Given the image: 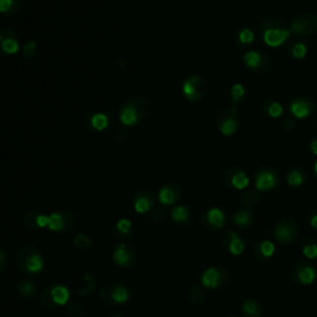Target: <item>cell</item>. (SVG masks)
Listing matches in <instances>:
<instances>
[{"instance_id":"1","label":"cell","mask_w":317,"mask_h":317,"mask_svg":"<svg viewBox=\"0 0 317 317\" xmlns=\"http://www.w3.org/2000/svg\"><path fill=\"white\" fill-rule=\"evenodd\" d=\"M259 34L268 46L278 47L288 40L290 30L279 18L267 16L259 23Z\"/></svg>"},{"instance_id":"2","label":"cell","mask_w":317,"mask_h":317,"mask_svg":"<svg viewBox=\"0 0 317 317\" xmlns=\"http://www.w3.org/2000/svg\"><path fill=\"white\" fill-rule=\"evenodd\" d=\"M16 264L19 269L25 274H39L42 272L45 267V260L42 258V254L35 246H24L18 254Z\"/></svg>"},{"instance_id":"3","label":"cell","mask_w":317,"mask_h":317,"mask_svg":"<svg viewBox=\"0 0 317 317\" xmlns=\"http://www.w3.org/2000/svg\"><path fill=\"white\" fill-rule=\"evenodd\" d=\"M290 32L300 36H311L317 34V14L303 13L295 16L289 25Z\"/></svg>"},{"instance_id":"4","label":"cell","mask_w":317,"mask_h":317,"mask_svg":"<svg viewBox=\"0 0 317 317\" xmlns=\"http://www.w3.org/2000/svg\"><path fill=\"white\" fill-rule=\"evenodd\" d=\"M243 64L251 72L259 73V75L267 73L273 66L272 58L260 50H250L245 52L243 55Z\"/></svg>"},{"instance_id":"5","label":"cell","mask_w":317,"mask_h":317,"mask_svg":"<svg viewBox=\"0 0 317 317\" xmlns=\"http://www.w3.org/2000/svg\"><path fill=\"white\" fill-rule=\"evenodd\" d=\"M217 128H218L221 134L226 135V137H231L237 132L239 128V115H238V110L234 107L227 108V109L222 110L216 119Z\"/></svg>"},{"instance_id":"6","label":"cell","mask_w":317,"mask_h":317,"mask_svg":"<svg viewBox=\"0 0 317 317\" xmlns=\"http://www.w3.org/2000/svg\"><path fill=\"white\" fill-rule=\"evenodd\" d=\"M76 224V216L71 211L51 213L48 216L47 227L53 232H69Z\"/></svg>"},{"instance_id":"7","label":"cell","mask_w":317,"mask_h":317,"mask_svg":"<svg viewBox=\"0 0 317 317\" xmlns=\"http://www.w3.org/2000/svg\"><path fill=\"white\" fill-rule=\"evenodd\" d=\"M254 183L258 191H270L278 186V172L272 166H262L256 173Z\"/></svg>"},{"instance_id":"8","label":"cell","mask_w":317,"mask_h":317,"mask_svg":"<svg viewBox=\"0 0 317 317\" xmlns=\"http://www.w3.org/2000/svg\"><path fill=\"white\" fill-rule=\"evenodd\" d=\"M222 178L227 186L235 189H244L249 185V177L246 176L245 171L237 166H231L224 170L222 173Z\"/></svg>"},{"instance_id":"9","label":"cell","mask_w":317,"mask_h":317,"mask_svg":"<svg viewBox=\"0 0 317 317\" xmlns=\"http://www.w3.org/2000/svg\"><path fill=\"white\" fill-rule=\"evenodd\" d=\"M315 110V102L308 96H299L292 99L289 104V112L295 118L305 119Z\"/></svg>"},{"instance_id":"10","label":"cell","mask_w":317,"mask_h":317,"mask_svg":"<svg viewBox=\"0 0 317 317\" xmlns=\"http://www.w3.org/2000/svg\"><path fill=\"white\" fill-rule=\"evenodd\" d=\"M205 92V81L199 75L188 77L182 85V93L189 102H199Z\"/></svg>"},{"instance_id":"11","label":"cell","mask_w":317,"mask_h":317,"mask_svg":"<svg viewBox=\"0 0 317 317\" xmlns=\"http://www.w3.org/2000/svg\"><path fill=\"white\" fill-rule=\"evenodd\" d=\"M113 260L119 267H130L137 260V251L128 243H120L113 251Z\"/></svg>"},{"instance_id":"12","label":"cell","mask_w":317,"mask_h":317,"mask_svg":"<svg viewBox=\"0 0 317 317\" xmlns=\"http://www.w3.org/2000/svg\"><path fill=\"white\" fill-rule=\"evenodd\" d=\"M16 34L12 29H3L0 31V51L7 55H14L19 51V42L15 39Z\"/></svg>"},{"instance_id":"13","label":"cell","mask_w":317,"mask_h":317,"mask_svg":"<svg viewBox=\"0 0 317 317\" xmlns=\"http://www.w3.org/2000/svg\"><path fill=\"white\" fill-rule=\"evenodd\" d=\"M224 223H226V216L223 211L219 208H211L202 216V224L207 228L210 227V228L219 229L224 226Z\"/></svg>"},{"instance_id":"14","label":"cell","mask_w":317,"mask_h":317,"mask_svg":"<svg viewBox=\"0 0 317 317\" xmlns=\"http://www.w3.org/2000/svg\"><path fill=\"white\" fill-rule=\"evenodd\" d=\"M155 206V197L149 191H140L134 197V210L138 213H146Z\"/></svg>"},{"instance_id":"15","label":"cell","mask_w":317,"mask_h":317,"mask_svg":"<svg viewBox=\"0 0 317 317\" xmlns=\"http://www.w3.org/2000/svg\"><path fill=\"white\" fill-rule=\"evenodd\" d=\"M274 234L279 242L283 243V244H286V243H290L291 240H294L295 234H296V229H295V227L290 222L283 221L275 226Z\"/></svg>"},{"instance_id":"16","label":"cell","mask_w":317,"mask_h":317,"mask_svg":"<svg viewBox=\"0 0 317 317\" xmlns=\"http://www.w3.org/2000/svg\"><path fill=\"white\" fill-rule=\"evenodd\" d=\"M181 189L176 183H167L159 191V201L165 206H170L180 199Z\"/></svg>"},{"instance_id":"17","label":"cell","mask_w":317,"mask_h":317,"mask_svg":"<svg viewBox=\"0 0 317 317\" xmlns=\"http://www.w3.org/2000/svg\"><path fill=\"white\" fill-rule=\"evenodd\" d=\"M119 118H120V123L124 124L126 126L137 125L139 121H142L143 119L140 118L139 113L137 112L134 107H133L130 103L126 101L123 104V107L120 108V112H119Z\"/></svg>"},{"instance_id":"18","label":"cell","mask_w":317,"mask_h":317,"mask_svg":"<svg viewBox=\"0 0 317 317\" xmlns=\"http://www.w3.org/2000/svg\"><path fill=\"white\" fill-rule=\"evenodd\" d=\"M222 270L218 268H208L207 270L203 272L201 276V283L205 288L207 289H216L222 284Z\"/></svg>"},{"instance_id":"19","label":"cell","mask_w":317,"mask_h":317,"mask_svg":"<svg viewBox=\"0 0 317 317\" xmlns=\"http://www.w3.org/2000/svg\"><path fill=\"white\" fill-rule=\"evenodd\" d=\"M256 40L254 31L249 28H240L234 34V41L239 47H248Z\"/></svg>"},{"instance_id":"20","label":"cell","mask_w":317,"mask_h":317,"mask_svg":"<svg viewBox=\"0 0 317 317\" xmlns=\"http://www.w3.org/2000/svg\"><path fill=\"white\" fill-rule=\"evenodd\" d=\"M51 296H52L53 301H55L56 305L59 307V306L69 302L70 290L67 289L65 285H61V284L51 285Z\"/></svg>"},{"instance_id":"21","label":"cell","mask_w":317,"mask_h":317,"mask_svg":"<svg viewBox=\"0 0 317 317\" xmlns=\"http://www.w3.org/2000/svg\"><path fill=\"white\" fill-rule=\"evenodd\" d=\"M262 112L263 114L268 115L269 118L276 119L280 118L284 113V107L279 102L275 101H264L262 103Z\"/></svg>"},{"instance_id":"22","label":"cell","mask_w":317,"mask_h":317,"mask_svg":"<svg viewBox=\"0 0 317 317\" xmlns=\"http://www.w3.org/2000/svg\"><path fill=\"white\" fill-rule=\"evenodd\" d=\"M113 234L118 239H126L132 235V222L126 218L119 219L113 227Z\"/></svg>"},{"instance_id":"23","label":"cell","mask_w":317,"mask_h":317,"mask_svg":"<svg viewBox=\"0 0 317 317\" xmlns=\"http://www.w3.org/2000/svg\"><path fill=\"white\" fill-rule=\"evenodd\" d=\"M246 97V91L245 87L242 85V83H235L233 85L231 88H229L228 92V98L229 102L232 103V105H239L240 103L245 101Z\"/></svg>"},{"instance_id":"24","label":"cell","mask_w":317,"mask_h":317,"mask_svg":"<svg viewBox=\"0 0 317 317\" xmlns=\"http://www.w3.org/2000/svg\"><path fill=\"white\" fill-rule=\"evenodd\" d=\"M128 102L135 108V109H137V112L139 113L140 118L144 119L145 116L148 115L149 110H150V102H149V99L146 98V97L135 96V97H133V98L128 99Z\"/></svg>"},{"instance_id":"25","label":"cell","mask_w":317,"mask_h":317,"mask_svg":"<svg viewBox=\"0 0 317 317\" xmlns=\"http://www.w3.org/2000/svg\"><path fill=\"white\" fill-rule=\"evenodd\" d=\"M21 10L20 0H0V13L5 16H15Z\"/></svg>"},{"instance_id":"26","label":"cell","mask_w":317,"mask_h":317,"mask_svg":"<svg viewBox=\"0 0 317 317\" xmlns=\"http://www.w3.org/2000/svg\"><path fill=\"white\" fill-rule=\"evenodd\" d=\"M227 238H228L229 251H231L233 256H240L243 253V250H244V243L242 242V239L232 231L227 233Z\"/></svg>"},{"instance_id":"27","label":"cell","mask_w":317,"mask_h":317,"mask_svg":"<svg viewBox=\"0 0 317 317\" xmlns=\"http://www.w3.org/2000/svg\"><path fill=\"white\" fill-rule=\"evenodd\" d=\"M130 299V292L129 290L124 285H118L114 284L113 286V292H112V300L113 305H120V303L126 302Z\"/></svg>"},{"instance_id":"28","label":"cell","mask_w":317,"mask_h":317,"mask_svg":"<svg viewBox=\"0 0 317 317\" xmlns=\"http://www.w3.org/2000/svg\"><path fill=\"white\" fill-rule=\"evenodd\" d=\"M18 292L21 297L30 300L36 294V285L32 281L28 280V279H23L18 284Z\"/></svg>"},{"instance_id":"29","label":"cell","mask_w":317,"mask_h":317,"mask_svg":"<svg viewBox=\"0 0 317 317\" xmlns=\"http://www.w3.org/2000/svg\"><path fill=\"white\" fill-rule=\"evenodd\" d=\"M108 124H109V118H108L107 114H103V113H96V114L92 115L91 118H89V121L87 125H88L91 129L101 132V130L107 128Z\"/></svg>"},{"instance_id":"30","label":"cell","mask_w":317,"mask_h":317,"mask_svg":"<svg viewBox=\"0 0 317 317\" xmlns=\"http://www.w3.org/2000/svg\"><path fill=\"white\" fill-rule=\"evenodd\" d=\"M306 180V173L305 171H302L299 167H294L288 172L286 175V181L290 186H294V187H297V186H301Z\"/></svg>"},{"instance_id":"31","label":"cell","mask_w":317,"mask_h":317,"mask_svg":"<svg viewBox=\"0 0 317 317\" xmlns=\"http://www.w3.org/2000/svg\"><path fill=\"white\" fill-rule=\"evenodd\" d=\"M41 213L37 212V211H30V212L26 213L23 218V223L26 228L30 229V231H39L40 224H39V217Z\"/></svg>"},{"instance_id":"32","label":"cell","mask_w":317,"mask_h":317,"mask_svg":"<svg viewBox=\"0 0 317 317\" xmlns=\"http://www.w3.org/2000/svg\"><path fill=\"white\" fill-rule=\"evenodd\" d=\"M233 221L237 226L242 227V228H245V227L250 226L251 222H253V216L251 213H249L248 211L244 210H239L235 211L234 215H233Z\"/></svg>"},{"instance_id":"33","label":"cell","mask_w":317,"mask_h":317,"mask_svg":"<svg viewBox=\"0 0 317 317\" xmlns=\"http://www.w3.org/2000/svg\"><path fill=\"white\" fill-rule=\"evenodd\" d=\"M290 56L295 59H302L305 58V56L307 55V47L306 45L301 41H295L289 46L288 48Z\"/></svg>"},{"instance_id":"34","label":"cell","mask_w":317,"mask_h":317,"mask_svg":"<svg viewBox=\"0 0 317 317\" xmlns=\"http://www.w3.org/2000/svg\"><path fill=\"white\" fill-rule=\"evenodd\" d=\"M297 279L303 285H308V284L313 283L316 279V272L313 268L311 267H303L300 268L299 273H297Z\"/></svg>"},{"instance_id":"35","label":"cell","mask_w":317,"mask_h":317,"mask_svg":"<svg viewBox=\"0 0 317 317\" xmlns=\"http://www.w3.org/2000/svg\"><path fill=\"white\" fill-rule=\"evenodd\" d=\"M40 305H41L43 308H46V310H53V308L58 307V306L55 303V301H53L52 296H51V285L43 289V291L41 292Z\"/></svg>"},{"instance_id":"36","label":"cell","mask_w":317,"mask_h":317,"mask_svg":"<svg viewBox=\"0 0 317 317\" xmlns=\"http://www.w3.org/2000/svg\"><path fill=\"white\" fill-rule=\"evenodd\" d=\"M66 312L70 317H81L85 313V306L78 300H73L66 305Z\"/></svg>"},{"instance_id":"37","label":"cell","mask_w":317,"mask_h":317,"mask_svg":"<svg viewBox=\"0 0 317 317\" xmlns=\"http://www.w3.org/2000/svg\"><path fill=\"white\" fill-rule=\"evenodd\" d=\"M186 297H187L189 303L196 305V303L203 301V299H205V292H203V290L200 288V286H191V288L188 289L187 294H186Z\"/></svg>"},{"instance_id":"38","label":"cell","mask_w":317,"mask_h":317,"mask_svg":"<svg viewBox=\"0 0 317 317\" xmlns=\"http://www.w3.org/2000/svg\"><path fill=\"white\" fill-rule=\"evenodd\" d=\"M243 312L246 317H259L260 316V306L258 302L253 300H245L243 303Z\"/></svg>"},{"instance_id":"39","label":"cell","mask_w":317,"mask_h":317,"mask_svg":"<svg viewBox=\"0 0 317 317\" xmlns=\"http://www.w3.org/2000/svg\"><path fill=\"white\" fill-rule=\"evenodd\" d=\"M171 217L173 221L177 222V223H183V222L188 221L189 212L187 207H185V206H177V207H175L172 210Z\"/></svg>"},{"instance_id":"40","label":"cell","mask_w":317,"mask_h":317,"mask_svg":"<svg viewBox=\"0 0 317 317\" xmlns=\"http://www.w3.org/2000/svg\"><path fill=\"white\" fill-rule=\"evenodd\" d=\"M129 137V130L126 128V125L124 124H118V125L114 126V130H113V139L115 140L116 143H124Z\"/></svg>"},{"instance_id":"41","label":"cell","mask_w":317,"mask_h":317,"mask_svg":"<svg viewBox=\"0 0 317 317\" xmlns=\"http://www.w3.org/2000/svg\"><path fill=\"white\" fill-rule=\"evenodd\" d=\"M113 286H114V284H107V285L103 286L101 292H99L101 301L108 306H113V300H112Z\"/></svg>"},{"instance_id":"42","label":"cell","mask_w":317,"mask_h":317,"mask_svg":"<svg viewBox=\"0 0 317 317\" xmlns=\"http://www.w3.org/2000/svg\"><path fill=\"white\" fill-rule=\"evenodd\" d=\"M259 201V195L256 191H248L243 195L242 203L244 207H253Z\"/></svg>"},{"instance_id":"43","label":"cell","mask_w":317,"mask_h":317,"mask_svg":"<svg viewBox=\"0 0 317 317\" xmlns=\"http://www.w3.org/2000/svg\"><path fill=\"white\" fill-rule=\"evenodd\" d=\"M73 243H75V245L77 246L78 249H87L91 246V239H89L88 235L85 234V233H78V234L76 235Z\"/></svg>"},{"instance_id":"44","label":"cell","mask_w":317,"mask_h":317,"mask_svg":"<svg viewBox=\"0 0 317 317\" xmlns=\"http://www.w3.org/2000/svg\"><path fill=\"white\" fill-rule=\"evenodd\" d=\"M259 249H260V253L263 254V257L269 258V257H272L273 254H274L275 245L273 244L272 242H269V240H264V242H262V244L259 245Z\"/></svg>"},{"instance_id":"45","label":"cell","mask_w":317,"mask_h":317,"mask_svg":"<svg viewBox=\"0 0 317 317\" xmlns=\"http://www.w3.org/2000/svg\"><path fill=\"white\" fill-rule=\"evenodd\" d=\"M36 46H37L36 40H30V41L24 46V56L28 58L34 57L35 52H36Z\"/></svg>"},{"instance_id":"46","label":"cell","mask_w":317,"mask_h":317,"mask_svg":"<svg viewBox=\"0 0 317 317\" xmlns=\"http://www.w3.org/2000/svg\"><path fill=\"white\" fill-rule=\"evenodd\" d=\"M303 256L308 259L317 258V245L316 244L303 245Z\"/></svg>"},{"instance_id":"47","label":"cell","mask_w":317,"mask_h":317,"mask_svg":"<svg viewBox=\"0 0 317 317\" xmlns=\"http://www.w3.org/2000/svg\"><path fill=\"white\" fill-rule=\"evenodd\" d=\"M153 218L158 222L164 221V219L166 218V211H165L164 208H156L153 213Z\"/></svg>"},{"instance_id":"48","label":"cell","mask_w":317,"mask_h":317,"mask_svg":"<svg viewBox=\"0 0 317 317\" xmlns=\"http://www.w3.org/2000/svg\"><path fill=\"white\" fill-rule=\"evenodd\" d=\"M5 267H7V254L0 246V273L5 269Z\"/></svg>"},{"instance_id":"49","label":"cell","mask_w":317,"mask_h":317,"mask_svg":"<svg viewBox=\"0 0 317 317\" xmlns=\"http://www.w3.org/2000/svg\"><path fill=\"white\" fill-rule=\"evenodd\" d=\"M284 129L288 130V132H291L292 129H295V121L292 119H286L284 121Z\"/></svg>"},{"instance_id":"50","label":"cell","mask_w":317,"mask_h":317,"mask_svg":"<svg viewBox=\"0 0 317 317\" xmlns=\"http://www.w3.org/2000/svg\"><path fill=\"white\" fill-rule=\"evenodd\" d=\"M310 150L313 155L317 156V138L316 139H312L310 143Z\"/></svg>"},{"instance_id":"51","label":"cell","mask_w":317,"mask_h":317,"mask_svg":"<svg viewBox=\"0 0 317 317\" xmlns=\"http://www.w3.org/2000/svg\"><path fill=\"white\" fill-rule=\"evenodd\" d=\"M310 224L313 227V228L317 229V213L310 217Z\"/></svg>"},{"instance_id":"52","label":"cell","mask_w":317,"mask_h":317,"mask_svg":"<svg viewBox=\"0 0 317 317\" xmlns=\"http://www.w3.org/2000/svg\"><path fill=\"white\" fill-rule=\"evenodd\" d=\"M109 317H125L123 315V313H120V312H114V313H112V315H110Z\"/></svg>"},{"instance_id":"53","label":"cell","mask_w":317,"mask_h":317,"mask_svg":"<svg viewBox=\"0 0 317 317\" xmlns=\"http://www.w3.org/2000/svg\"><path fill=\"white\" fill-rule=\"evenodd\" d=\"M313 172H315L316 177H317V161L315 162V166H313Z\"/></svg>"}]
</instances>
